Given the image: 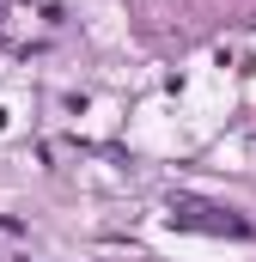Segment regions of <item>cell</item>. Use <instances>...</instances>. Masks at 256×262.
<instances>
[{
    "mask_svg": "<svg viewBox=\"0 0 256 262\" xmlns=\"http://www.w3.org/2000/svg\"><path fill=\"white\" fill-rule=\"evenodd\" d=\"M171 220H177V226H195V232H232V238H250V220H238L232 207L189 201V195H171Z\"/></svg>",
    "mask_w": 256,
    "mask_h": 262,
    "instance_id": "obj_1",
    "label": "cell"
}]
</instances>
